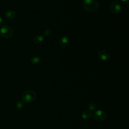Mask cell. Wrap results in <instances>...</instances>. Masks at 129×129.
<instances>
[{"instance_id": "6da1fadb", "label": "cell", "mask_w": 129, "mask_h": 129, "mask_svg": "<svg viewBox=\"0 0 129 129\" xmlns=\"http://www.w3.org/2000/svg\"><path fill=\"white\" fill-rule=\"evenodd\" d=\"M84 9L89 12H94L99 8L98 3L96 0H83Z\"/></svg>"}, {"instance_id": "7a4b0ae2", "label": "cell", "mask_w": 129, "mask_h": 129, "mask_svg": "<svg viewBox=\"0 0 129 129\" xmlns=\"http://www.w3.org/2000/svg\"><path fill=\"white\" fill-rule=\"evenodd\" d=\"M36 98V93L32 90H26L22 95V100L25 103L31 102Z\"/></svg>"}, {"instance_id": "3957f363", "label": "cell", "mask_w": 129, "mask_h": 129, "mask_svg": "<svg viewBox=\"0 0 129 129\" xmlns=\"http://www.w3.org/2000/svg\"><path fill=\"white\" fill-rule=\"evenodd\" d=\"M13 34V29L8 26H3L0 28V35L4 37L9 38Z\"/></svg>"}, {"instance_id": "277c9868", "label": "cell", "mask_w": 129, "mask_h": 129, "mask_svg": "<svg viewBox=\"0 0 129 129\" xmlns=\"http://www.w3.org/2000/svg\"><path fill=\"white\" fill-rule=\"evenodd\" d=\"M93 116L96 120L101 121L105 119L106 118V113L103 110H98L94 113Z\"/></svg>"}, {"instance_id": "5b68a950", "label": "cell", "mask_w": 129, "mask_h": 129, "mask_svg": "<svg viewBox=\"0 0 129 129\" xmlns=\"http://www.w3.org/2000/svg\"><path fill=\"white\" fill-rule=\"evenodd\" d=\"M110 9L112 13L118 14L121 11V6L118 2L113 1L110 5Z\"/></svg>"}, {"instance_id": "8992f818", "label": "cell", "mask_w": 129, "mask_h": 129, "mask_svg": "<svg viewBox=\"0 0 129 129\" xmlns=\"http://www.w3.org/2000/svg\"><path fill=\"white\" fill-rule=\"evenodd\" d=\"M98 57L102 60L105 61L108 60L110 58L109 54L106 51L100 50L98 52Z\"/></svg>"}, {"instance_id": "52a82bcc", "label": "cell", "mask_w": 129, "mask_h": 129, "mask_svg": "<svg viewBox=\"0 0 129 129\" xmlns=\"http://www.w3.org/2000/svg\"><path fill=\"white\" fill-rule=\"evenodd\" d=\"M69 44V40L68 37L67 36H62L59 41V45L60 47L62 48H65L68 47Z\"/></svg>"}, {"instance_id": "ba28073f", "label": "cell", "mask_w": 129, "mask_h": 129, "mask_svg": "<svg viewBox=\"0 0 129 129\" xmlns=\"http://www.w3.org/2000/svg\"><path fill=\"white\" fill-rule=\"evenodd\" d=\"M92 114L89 110H85L81 113V117L84 119H88L92 117Z\"/></svg>"}, {"instance_id": "9c48e42d", "label": "cell", "mask_w": 129, "mask_h": 129, "mask_svg": "<svg viewBox=\"0 0 129 129\" xmlns=\"http://www.w3.org/2000/svg\"><path fill=\"white\" fill-rule=\"evenodd\" d=\"M16 17V13L12 10H9L6 12L5 17L8 19H13Z\"/></svg>"}, {"instance_id": "30bf717a", "label": "cell", "mask_w": 129, "mask_h": 129, "mask_svg": "<svg viewBox=\"0 0 129 129\" xmlns=\"http://www.w3.org/2000/svg\"><path fill=\"white\" fill-rule=\"evenodd\" d=\"M44 40L45 39L43 36H37L34 37L33 39V42L35 44H40L44 42Z\"/></svg>"}, {"instance_id": "8fae6325", "label": "cell", "mask_w": 129, "mask_h": 129, "mask_svg": "<svg viewBox=\"0 0 129 129\" xmlns=\"http://www.w3.org/2000/svg\"><path fill=\"white\" fill-rule=\"evenodd\" d=\"M31 61L33 64L39 63L41 61V58L39 56H34L31 58Z\"/></svg>"}, {"instance_id": "7c38bea8", "label": "cell", "mask_w": 129, "mask_h": 129, "mask_svg": "<svg viewBox=\"0 0 129 129\" xmlns=\"http://www.w3.org/2000/svg\"><path fill=\"white\" fill-rule=\"evenodd\" d=\"M89 110H92V111H94L95 110L96 108H97V106L94 103H90L88 104V106Z\"/></svg>"}, {"instance_id": "4fadbf2b", "label": "cell", "mask_w": 129, "mask_h": 129, "mask_svg": "<svg viewBox=\"0 0 129 129\" xmlns=\"http://www.w3.org/2000/svg\"><path fill=\"white\" fill-rule=\"evenodd\" d=\"M23 106V103L21 101H18L16 103V107L18 109H21Z\"/></svg>"}, {"instance_id": "5bb4252c", "label": "cell", "mask_w": 129, "mask_h": 129, "mask_svg": "<svg viewBox=\"0 0 129 129\" xmlns=\"http://www.w3.org/2000/svg\"><path fill=\"white\" fill-rule=\"evenodd\" d=\"M50 33H51V31H50V29H46L44 31V32H43V34H44V36H48V35H50Z\"/></svg>"}, {"instance_id": "9a60e30c", "label": "cell", "mask_w": 129, "mask_h": 129, "mask_svg": "<svg viewBox=\"0 0 129 129\" xmlns=\"http://www.w3.org/2000/svg\"><path fill=\"white\" fill-rule=\"evenodd\" d=\"M118 2H121V3H125L128 0H117Z\"/></svg>"}, {"instance_id": "2e32d148", "label": "cell", "mask_w": 129, "mask_h": 129, "mask_svg": "<svg viewBox=\"0 0 129 129\" xmlns=\"http://www.w3.org/2000/svg\"><path fill=\"white\" fill-rule=\"evenodd\" d=\"M3 20L2 18L0 17V26L2 24V23H3Z\"/></svg>"}]
</instances>
